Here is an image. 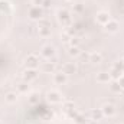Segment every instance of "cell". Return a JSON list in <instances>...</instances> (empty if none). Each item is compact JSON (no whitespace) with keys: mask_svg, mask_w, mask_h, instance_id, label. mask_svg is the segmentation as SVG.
I'll return each mask as SVG.
<instances>
[{"mask_svg":"<svg viewBox=\"0 0 124 124\" xmlns=\"http://www.w3.org/2000/svg\"><path fill=\"white\" fill-rule=\"evenodd\" d=\"M16 98H17V94H16V93H9L7 95H6V101H7L9 104L16 102Z\"/></svg>","mask_w":124,"mask_h":124,"instance_id":"cell-17","label":"cell"},{"mask_svg":"<svg viewBox=\"0 0 124 124\" xmlns=\"http://www.w3.org/2000/svg\"><path fill=\"white\" fill-rule=\"evenodd\" d=\"M48 100L51 101V102H61L62 101V97H61V94L58 93V91H49L48 93Z\"/></svg>","mask_w":124,"mask_h":124,"instance_id":"cell-8","label":"cell"},{"mask_svg":"<svg viewBox=\"0 0 124 124\" xmlns=\"http://www.w3.org/2000/svg\"><path fill=\"white\" fill-rule=\"evenodd\" d=\"M118 84H120L121 88H124V75H121V77L118 78Z\"/></svg>","mask_w":124,"mask_h":124,"instance_id":"cell-21","label":"cell"},{"mask_svg":"<svg viewBox=\"0 0 124 124\" xmlns=\"http://www.w3.org/2000/svg\"><path fill=\"white\" fill-rule=\"evenodd\" d=\"M110 20H111V17H110V15H108L107 12H100V13L97 15V22L101 23V25H107Z\"/></svg>","mask_w":124,"mask_h":124,"instance_id":"cell-3","label":"cell"},{"mask_svg":"<svg viewBox=\"0 0 124 124\" xmlns=\"http://www.w3.org/2000/svg\"><path fill=\"white\" fill-rule=\"evenodd\" d=\"M111 90H113L114 93H120L123 88L120 87V84H118V82H113V84H111Z\"/></svg>","mask_w":124,"mask_h":124,"instance_id":"cell-20","label":"cell"},{"mask_svg":"<svg viewBox=\"0 0 124 124\" xmlns=\"http://www.w3.org/2000/svg\"><path fill=\"white\" fill-rule=\"evenodd\" d=\"M75 71H77V66H75V63H74V62L65 63V65L62 66V72H63V74H66V75H69V74H74Z\"/></svg>","mask_w":124,"mask_h":124,"instance_id":"cell-9","label":"cell"},{"mask_svg":"<svg viewBox=\"0 0 124 124\" xmlns=\"http://www.w3.org/2000/svg\"><path fill=\"white\" fill-rule=\"evenodd\" d=\"M110 79H111V75L107 74V72H100V74L97 75V81H98L100 84H108Z\"/></svg>","mask_w":124,"mask_h":124,"instance_id":"cell-10","label":"cell"},{"mask_svg":"<svg viewBox=\"0 0 124 124\" xmlns=\"http://www.w3.org/2000/svg\"><path fill=\"white\" fill-rule=\"evenodd\" d=\"M69 55H71V56H77V55H79V49H78V46H71V49H69Z\"/></svg>","mask_w":124,"mask_h":124,"instance_id":"cell-19","label":"cell"},{"mask_svg":"<svg viewBox=\"0 0 124 124\" xmlns=\"http://www.w3.org/2000/svg\"><path fill=\"white\" fill-rule=\"evenodd\" d=\"M105 26V29H107V32H110V33H116V32L118 31V28H120V25H118V22L117 20H110L107 25H104Z\"/></svg>","mask_w":124,"mask_h":124,"instance_id":"cell-6","label":"cell"},{"mask_svg":"<svg viewBox=\"0 0 124 124\" xmlns=\"http://www.w3.org/2000/svg\"><path fill=\"white\" fill-rule=\"evenodd\" d=\"M17 90H19V93H22V94H25V93H28L29 91V82H20L19 84V87H17Z\"/></svg>","mask_w":124,"mask_h":124,"instance_id":"cell-16","label":"cell"},{"mask_svg":"<svg viewBox=\"0 0 124 124\" xmlns=\"http://www.w3.org/2000/svg\"><path fill=\"white\" fill-rule=\"evenodd\" d=\"M58 19H59V22L61 23H66V22H69V13L63 9V10H59L58 12Z\"/></svg>","mask_w":124,"mask_h":124,"instance_id":"cell-11","label":"cell"},{"mask_svg":"<svg viewBox=\"0 0 124 124\" xmlns=\"http://www.w3.org/2000/svg\"><path fill=\"white\" fill-rule=\"evenodd\" d=\"M42 9L40 7H38V6H33L31 7V10H29V17L31 19H40L42 17Z\"/></svg>","mask_w":124,"mask_h":124,"instance_id":"cell-4","label":"cell"},{"mask_svg":"<svg viewBox=\"0 0 124 124\" xmlns=\"http://www.w3.org/2000/svg\"><path fill=\"white\" fill-rule=\"evenodd\" d=\"M39 35H40L42 38H48V36L51 35V28H48L46 23H43V26L39 25Z\"/></svg>","mask_w":124,"mask_h":124,"instance_id":"cell-12","label":"cell"},{"mask_svg":"<svg viewBox=\"0 0 124 124\" xmlns=\"http://www.w3.org/2000/svg\"><path fill=\"white\" fill-rule=\"evenodd\" d=\"M68 1H69V0H68Z\"/></svg>","mask_w":124,"mask_h":124,"instance_id":"cell-25","label":"cell"},{"mask_svg":"<svg viewBox=\"0 0 124 124\" xmlns=\"http://www.w3.org/2000/svg\"><path fill=\"white\" fill-rule=\"evenodd\" d=\"M101 111H102V114L107 116V117H113V116L116 114V108H114V105H111V104H105V105L101 108Z\"/></svg>","mask_w":124,"mask_h":124,"instance_id":"cell-7","label":"cell"},{"mask_svg":"<svg viewBox=\"0 0 124 124\" xmlns=\"http://www.w3.org/2000/svg\"><path fill=\"white\" fill-rule=\"evenodd\" d=\"M40 55L45 58V59H52L55 56V48L51 46V45H45L40 51Z\"/></svg>","mask_w":124,"mask_h":124,"instance_id":"cell-1","label":"cell"},{"mask_svg":"<svg viewBox=\"0 0 124 124\" xmlns=\"http://www.w3.org/2000/svg\"><path fill=\"white\" fill-rule=\"evenodd\" d=\"M101 61H102V55H101L100 52H91V54H90V62H93V63H100Z\"/></svg>","mask_w":124,"mask_h":124,"instance_id":"cell-14","label":"cell"},{"mask_svg":"<svg viewBox=\"0 0 124 124\" xmlns=\"http://www.w3.org/2000/svg\"><path fill=\"white\" fill-rule=\"evenodd\" d=\"M123 71H124V66H123Z\"/></svg>","mask_w":124,"mask_h":124,"instance_id":"cell-24","label":"cell"},{"mask_svg":"<svg viewBox=\"0 0 124 124\" xmlns=\"http://www.w3.org/2000/svg\"><path fill=\"white\" fill-rule=\"evenodd\" d=\"M42 71H43V72H48V74L54 72V71H55V65H54V62H45L43 66H42Z\"/></svg>","mask_w":124,"mask_h":124,"instance_id":"cell-15","label":"cell"},{"mask_svg":"<svg viewBox=\"0 0 124 124\" xmlns=\"http://www.w3.org/2000/svg\"><path fill=\"white\" fill-rule=\"evenodd\" d=\"M91 116H93V120H100L104 114H102L101 110H93V111H91Z\"/></svg>","mask_w":124,"mask_h":124,"instance_id":"cell-18","label":"cell"},{"mask_svg":"<svg viewBox=\"0 0 124 124\" xmlns=\"http://www.w3.org/2000/svg\"><path fill=\"white\" fill-rule=\"evenodd\" d=\"M38 65H39V58H38V55H29L28 58H26V66H28V69H36L38 68Z\"/></svg>","mask_w":124,"mask_h":124,"instance_id":"cell-2","label":"cell"},{"mask_svg":"<svg viewBox=\"0 0 124 124\" xmlns=\"http://www.w3.org/2000/svg\"><path fill=\"white\" fill-rule=\"evenodd\" d=\"M36 77H38V74H36L35 69H28V71L25 72V79H26V82H31L33 79H36Z\"/></svg>","mask_w":124,"mask_h":124,"instance_id":"cell-13","label":"cell"},{"mask_svg":"<svg viewBox=\"0 0 124 124\" xmlns=\"http://www.w3.org/2000/svg\"><path fill=\"white\" fill-rule=\"evenodd\" d=\"M49 4H51V0H43V4H42V6H45V7H48Z\"/></svg>","mask_w":124,"mask_h":124,"instance_id":"cell-23","label":"cell"},{"mask_svg":"<svg viewBox=\"0 0 124 124\" xmlns=\"http://www.w3.org/2000/svg\"><path fill=\"white\" fill-rule=\"evenodd\" d=\"M32 1H33V4L38 6V7H39L40 4H43V0H32Z\"/></svg>","mask_w":124,"mask_h":124,"instance_id":"cell-22","label":"cell"},{"mask_svg":"<svg viewBox=\"0 0 124 124\" xmlns=\"http://www.w3.org/2000/svg\"><path fill=\"white\" fill-rule=\"evenodd\" d=\"M54 82L56 84V85H62V84H65L66 82V74H63V72H56V74H54Z\"/></svg>","mask_w":124,"mask_h":124,"instance_id":"cell-5","label":"cell"}]
</instances>
